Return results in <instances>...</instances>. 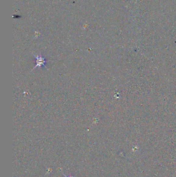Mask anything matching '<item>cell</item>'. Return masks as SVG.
I'll return each instance as SVG.
<instances>
[{
  "mask_svg": "<svg viewBox=\"0 0 176 177\" xmlns=\"http://www.w3.org/2000/svg\"><path fill=\"white\" fill-rule=\"evenodd\" d=\"M34 56L35 57L36 59V65L34 68H36L37 67H38L39 68L42 67H46V64L47 63L44 58H43L40 55H34Z\"/></svg>",
  "mask_w": 176,
  "mask_h": 177,
  "instance_id": "1",
  "label": "cell"
},
{
  "mask_svg": "<svg viewBox=\"0 0 176 177\" xmlns=\"http://www.w3.org/2000/svg\"><path fill=\"white\" fill-rule=\"evenodd\" d=\"M64 175L65 177H74L73 176H72V175H69V176H67V175H65V174H63Z\"/></svg>",
  "mask_w": 176,
  "mask_h": 177,
  "instance_id": "2",
  "label": "cell"
}]
</instances>
